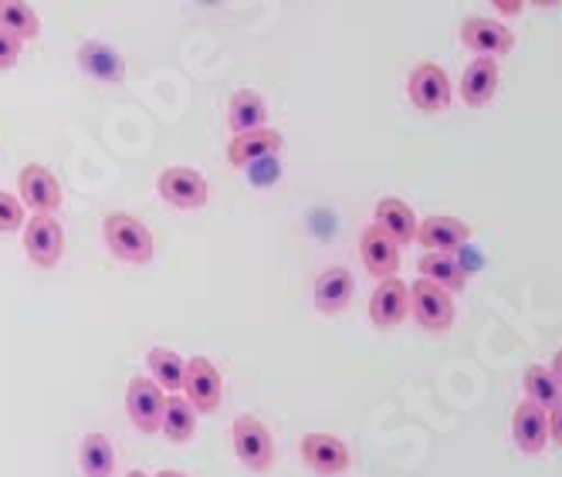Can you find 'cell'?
<instances>
[{"instance_id":"obj_1","label":"cell","mask_w":562,"mask_h":477,"mask_svg":"<svg viewBox=\"0 0 562 477\" xmlns=\"http://www.w3.org/2000/svg\"><path fill=\"white\" fill-rule=\"evenodd\" d=\"M102 237L119 261H126V264H149L153 261L156 245H153L149 227L126 211H115L102 220Z\"/></svg>"},{"instance_id":"obj_2","label":"cell","mask_w":562,"mask_h":477,"mask_svg":"<svg viewBox=\"0 0 562 477\" xmlns=\"http://www.w3.org/2000/svg\"><path fill=\"white\" fill-rule=\"evenodd\" d=\"M231 441H234V454L255 474H268L274 467V441L271 430L258 420V417H237L231 427Z\"/></svg>"},{"instance_id":"obj_3","label":"cell","mask_w":562,"mask_h":477,"mask_svg":"<svg viewBox=\"0 0 562 477\" xmlns=\"http://www.w3.org/2000/svg\"><path fill=\"white\" fill-rule=\"evenodd\" d=\"M24 234V254L37 268H55L65 258V227L52 214H31L21 227Z\"/></svg>"},{"instance_id":"obj_4","label":"cell","mask_w":562,"mask_h":477,"mask_svg":"<svg viewBox=\"0 0 562 477\" xmlns=\"http://www.w3.org/2000/svg\"><path fill=\"white\" fill-rule=\"evenodd\" d=\"M156 193L177 211H200L207 204L211 186H207L204 173H196L190 167H167L156 177Z\"/></svg>"},{"instance_id":"obj_5","label":"cell","mask_w":562,"mask_h":477,"mask_svg":"<svg viewBox=\"0 0 562 477\" xmlns=\"http://www.w3.org/2000/svg\"><path fill=\"white\" fill-rule=\"evenodd\" d=\"M18 201L24 204V211L31 207V214H58L61 204H65V193H61V183L58 177L42 167V163H27L18 177Z\"/></svg>"},{"instance_id":"obj_6","label":"cell","mask_w":562,"mask_h":477,"mask_svg":"<svg viewBox=\"0 0 562 477\" xmlns=\"http://www.w3.org/2000/svg\"><path fill=\"white\" fill-rule=\"evenodd\" d=\"M411 315L417 318V326L427 332H448L454 326V298L437 288L427 277L411 285Z\"/></svg>"},{"instance_id":"obj_7","label":"cell","mask_w":562,"mask_h":477,"mask_svg":"<svg viewBox=\"0 0 562 477\" xmlns=\"http://www.w3.org/2000/svg\"><path fill=\"white\" fill-rule=\"evenodd\" d=\"M183 393H187V404L196 413H217L221 400H224V379L217 373V366L207 360V355H193L187 363L183 373Z\"/></svg>"},{"instance_id":"obj_8","label":"cell","mask_w":562,"mask_h":477,"mask_svg":"<svg viewBox=\"0 0 562 477\" xmlns=\"http://www.w3.org/2000/svg\"><path fill=\"white\" fill-rule=\"evenodd\" d=\"M407 95L424 115H437L451 105V78L440 65L420 61L407 78Z\"/></svg>"},{"instance_id":"obj_9","label":"cell","mask_w":562,"mask_h":477,"mask_svg":"<svg viewBox=\"0 0 562 477\" xmlns=\"http://www.w3.org/2000/svg\"><path fill=\"white\" fill-rule=\"evenodd\" d=\"M164 407H167V393L159 389L149 376H133L126 389V410L136 430L156 433L164 423Z\"/></svg>"},{"instance_id":"obj_10","label":"cell","mask_w":562,"mask_h":477,"mask_svg":"<svg viewBox=\"0 0 562 477\" xmlns=\"http://www.w3.org/2000/svg\"><path fill=\"white\" fill-rule=\"evenodd\" d=\"M461 45L471 48L477 58H502L515 48V34L502 21H492V18H464Z\"/></svg>"},{"instance_id":"obj_11","label":"cell","mask_w":562,"mask_h":477,"mask_svg":"<svg viewBox=\"0 0 562 477\" xmlns=\"http://www.w3.org/2000/svg\"><path fill=\"white\" fill-rule=\"evenodd\" d=\"M411 315V288L400 277H386L370 295V322L380 332H390L396 326H404V318Z\"/></svg>"},{"instance_id":"obj_12","label":"cell","mask_w":562,"mask_h":477,"mask_svg":"<svg viewBox=\"0 0 562 477\" xmlns=\"http://www.w3.org/2000/svg\"><path fill=\"white\" fill-rule=\"evenodd\" d=\"M417 241L427 248V254H454L471 241V224L451 217V214H434L420 220Z\"/></svg>"},{"instance_id":"obj_13","label":"cell","mask_w":562,"mask_h":477,"mask_svg":"<svg viewBox=\"0 0 562 477\" xmlns=\"http://www.w3.org/2000/svg\"><path fill=\"white\" fill-rule=\"evenodd\" d=\"M281 146H285V136L278 129H251V133H240L227 143V163L234 170H245V167H255V163H265V159L278 156Z\"/></svg>"},{"instance_id":"obj_14","label":"cell","mask_w":562,"mask_h":477,"mask_svg":"<svg viewBox=\"0 0 562 477\" xmlns=\"http://www.w3.org/2000/svg\"><path fill=\"white\" fill-rule=\"evenodd\" d=\"M302 461L323 477H339L349 467V447L336 433H305L302 436Z\"/></svg>"},{"instance_id":"obj_15","label":"cell","mask_w":562,"mask_h":477,"mask_svg":"<svg viewBox=\"0 0 562 477\" xmlns=\"http://www.w3.org/2000/svg\"><path fill=\"white\" fill-rule=\"evenodd\" d=\"M352 292H356L352 271L346 264H333V268H326L323 274L315 277L312 298H315V308L323 315H342L349 308V302H352Z\"/></svg>"},{"instance_id":"obj_16","label":"cell","mask_w":562,"mask_h":477,"mask_svg":"<svg viewBox=\"0 0 562 477\" xmlns=\"http://www.w3.org/2000/svg\"><path fill=\"white\" fill-rule=\"evenodd\" d=\"M373 224L390 237L396 248L414 245L417 241V227H420L414 207L400 201V196H383V201L376 204V211H373Z\"/></svg>"},{"instance_id":"obj_17","label":"cell","mask_w":562,"mask_h":477,"mask_svg":"<svg viewBox=\"0 0 562 477\" xmlns=\"http://www.w3.org/2000/svg\"><path fill=\"white\" fill-rule=\"evenodd\" d=\"M512 441L521 454H542L549 444V413L536 404H518L512 413Z\"/></svg>"},{"instance_id":"obj_18","label":"cell","mask_w":562,"mask_h":477,"mask_svg":"<svg viewBox=\"0 0 562 477\" xmlns=\"http://www.w3.org/2000/svg\"><path fill=\"white\" fill-rule=\"evenodd\" d=\"M78 68H82L89 78H95L99 86H123L126 78V61L115 48L102 45V42H86L82 48L75 52Z\"/></svg>"},{"instance_id":"obj_19","label":"cell","mask_w":562,"mask_h":477,"mask_svg":"<svg viewBox=\"0 0 562 477\" xmlns=\"http://www.w3.org/2000/svg\"><path fill=\"white\" fill-rule=\"evenodd\" d=\"M359 258H363V268L373 277H380V282L393 277L396 268H400V248L390 241V237L376 224H370L363 234H359Z\"/></svg>"},{"instance_id":"obj_20","label":"cell","mask_w":562,"mask_h":477,"mask_svg":"<svg viewBox=\"0 0 562 477\" xmlns=\"http://www.w3.org/2000/svg\"><path fill=\"white\" fill-rule=\"evenodd\" d=\"M498 61L495 58H474L461 75V99L471 109L488 105L498 95Z\"/></svg>"},{"instance_id":"obj_21","label":"cell","mask_w":562,"mask_h":477,"mask_svg":"<svg viewBox=\"0 0 562 477\" xmlns=\"http://www.w3.org/2000/svg\"><path fill=\"white\" fill-rule=\"evenodd\" d=\"M265 118H268V105L255 89H240L231 95L227 105V126L234 136L240 133H251V129H265Z\"/></svg>"},{"instance_id":"obj_22","label":"cell","mask_w":562,"mask_h":477,"mask_svg":"<svg viewBox=\"0 0 562 477\" xmlns=\"http://www.w3.org/2000/svg\"><path fill=\"white\" fill-rule=\"evenodd\" d=\"M420 274L427 282H434L437 288L451 292H464L468 288V268L458 261V254H424L420 258Z\"/></svg>"},{"instance_id":"obj_23","label":"cell","mask_w":562,"mask_h":477,"mask_svg":"<svg viewBox=\"0 0 562 477\" xmlns=\"http://www.w3.org/2000/svg\"><path fill=\"white\" fill-rule=\"evenodd\" d=\"M146 366H149V379L167 389V393H180L183 389V373H187V363L180 360V352L167 349V345H153L146 352Z\"/></svg>"},{"instance_id":"obj_24","label":"cell","mask_w":562,"mask_h":477,"mask_svg":"<svg viewBox=\"0 0 562 477\" xmlns=\"http://www.w3.org/2000/svg\"><path fill=\"white\" fill-rule=\"evenodd\" d=\"M78 464L86 477H112L115 474V447L105 433H86L78 444Z\"/></svg>"},{"instance_id":"obj_25","label":"cell","mask_w":562,"mask_h":477,"mask_svg":"<svg viewBox=\"0 0 562 477\" xmlns=\"http://www.w3.org/2000/svg\"><path fill=\"white\" fill-rule=\"evenodd\" d=\"M0 31L14 34L18 42H34V37H42V18L31 4L24 0H0Z\"/></svg>"},{"instance_id":"obj_26","label":"cell","mask_w":562,"mask_h":477,"mask_svg":"<svg viewBox=\"0 0 562 477\" xmlns=\"http://www.w3.org/2000/svg\"><path fill=\"white\" fill-rule=\"evenodd\" d=\"M159 430H164L167 441H173V444H187L190 436L196 433V410L187 404V396H180V393L167 396L164 423H159Z\"/></svg>"},{"instance_id":"obj_27","label":"cell","mask_w":562,"mask_h":477,"mask_svg":"<svg viewBox=\"0 0 562 477\" xmlns=\"http://www.w3.org/2000/svg\"><path fill=\"white\" fill-rule=\"evenodd\" d=\"M526 393H529V404L542 407L546 413L562 400V386L549 366H529L526 370Z\"/></svg>"},{"instance_id":"obj_28","label":"cell","mask_w":562,"mask_h":477,"mask_svg":"<svg viewBox=\"0 0 562 477\" xmlns=\"http://www.w3.org/2000/svg\"><path fill=\"white\" fill-rule=\"evenodd\" d=\"M27 224V211L14 193L0 190V234H14Z\"/></svg>"},{"instance_id":"obj_29","label":"cell","mask_w":562,"mask_h":477,"mask_svg":"<svg viewBox=\"0 0 562 477\" xmlns=\"http://www.w3.org/2000/svg\"><path fill=\"white\" fill-rule=\"evenodd\" d=\"M21 58V42L14 34L8 31H0V71H11Z\"/></svg>"},{"instance_id":"obj_30","label":"cell","mask_w":562,"mask_h":477,"mask_svg":"<svg viewBox=\"0 0 562 477\" xmlns=\"http://www.w3.org/2000/svg\"><path fill=\"white\" fill-rule=\"evenodd\" d=\"M549 441L562 447V400L549 410Z\"/></svg>"},{"instance_id":"obj_31","label":"cell","mask_w":562,"mask_h":477,"mask_svg":"<svg viewBox=\"0 0 562 477\" xmlns=\"http://www.w3.org/2000/svg\"><path fill=\"white\" fill-rule=\"evenodd\" d=\"M495 8L502 14H521V11H526V4H521V0H495Z\"/></svg>"},{"instance_id":"obj_32","label":"cell","mask_w":562,"mask_h":477,"mask_svg":"<svg viewBox=\"0 0 562 477\" xmlns=\"http://www.w3.org/2000/svg\"><path fill=\"white\" fill-rule=\"evenodd\" d=\"M552 373H555V379H559V386H562V349L555 352V360H552V366H549Z\"/></svg>"},{"instance_id":"obj_33","label":"cell","mask_w":562,"mask_h":477,"mask_svg":"<svg viewBox=\"0 0 562 477\" xmlns=\"http://www.w3.org/2000/svg\"><path fill=\"white\" fill-rule=\"evenodd\" d=\"M156 477H187V474H180V470H159Z\"/></svg>"},{"instance_id":"obj_34","label":"cell","mask_w":562,"mask_h":477,"mask_svg":"<svg viewBox=\"0 0 562 477\" xmlns=\"http://www.w3.org/2000/svg\"><path fill=\"white\" fill-rule=\"evenodd\" d=\"M126 477H149V474H146V470H130Z\"/></svg>"}]
</instances>
